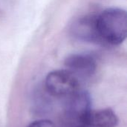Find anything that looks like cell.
Wrapping results in <instances>:
<instances>
[{"mask_svg":"<svg viewBox=\"0 0 127 127\" xmlns=\"http://www.w3.org/2000/svg\"><path fill=\"white\" fill-rule=\"evenodd\" d=\"M119 120L115 112L109 108L98 110L92 109L83 124L94 127H116Z\"/></svg>","mask_w":127,"mask_h":127,"instance_id":"8992f818","label":"cell"},{"mask_svg":"<svg viewBox=\"0 0 127 127\" xmlns=\"http://www.w3.org/2000/svg\"><path fill=\"white\" fill-rule=\"evenodd\" d=\"M97 27L104 45H118L127 38V11L118 7H110L97 16Z\"/></svg>","mask_w":127,"mask_h":127,"instance_id":"6da1fadb","label":"cell"},{"mask_svg":"<svg viewBox=\"0 0 127 127\" xmlns=\"http://www.w3.org/2000/svg\"><path fill=\"white\" fill-rule=\"evenodd\" d=\"M74 127H92V126H89V125H87V124H79V125L74 126Z\"/></svg>","mask_w":127,"mask_h":127,"instance_id":"ba28073f","label":"cell"},{"mask_svg":"<svg viewBox=\"0 0 127 127\" xmlns=\"http://www.w3.org/2000/svg\"><path fill=\"white\" fill-rule=\"evenodd\" d=\"M64 64L66 70L72 73L79 80L92 77L97 67L96 58L86 53L71 54L66 57Z\"/></svg>","mask_w":127,"mask_h":127,"instance_id":"5b68a950","label":"cell"},{"mask_svg":"<svg viewBox=\"0 0 127 127\" xmlns=\"http://www.w3.org/2000/svg\"><path fill=\"white\" fill-rule=\"evenodd\" d=\"M80 80L68 70H55L45 77L47 92L56 97H68L80 89Z\"/></svg>","mask_w":127,"mask_h":127,"instance_id":"7a4b0ae2","label":"cell"},{"mask_svg":"<svg viewBox=\"0 0 127 127\" xmlns=\"http://www.w3.org/2000/svg\"><path fill=\"white\" fill-rule=\"evenodd\" d=\"M69 32L76 39L94 44H103L97 27V16L84 15L75 19L70 25Z\"/></svg>","mask_w":127,"mask_h":127,"instance_id":"277c9868","label":"cell"},{"mask_svg":"<svg viewBox=\"0 0 127 127\" xmlns=\"http://www.w3.org/2000/svg\"><path fill=\"white\" fill-rule=\"evenodd\" d=\"M27 127H55V126L54 123L50 120L40 119L33 121Z\"/></svg>","mask_w":127,"mask_h":127,"instance_id":"52a82bcc","label":"cell"},{"mask_svg":"<svg viewBox=\"0 0 127 127\" xmlns=\"http://www.w3.org/2000/svg\"><path fill=\"white\" fill-rule=\"evenodd\" d=\"M65 115L68 120L74 122L75 126L83 124L92 110V98L87 91L80 89L68 97Z\"/></svg>","mask_w":127,"mask_h":127,"instance_id":"3957f363","label":"cell"}]
</instances>
